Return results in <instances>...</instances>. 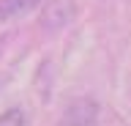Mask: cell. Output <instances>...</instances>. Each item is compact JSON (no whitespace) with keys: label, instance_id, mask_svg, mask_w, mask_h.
I'll use <instances>...</instances> for the list:
<instances>
[{"label":"cell","instance_id":"6da1fadb","mask_svg":"<svg viewBox=\"0 0 131 126\" xmlns=\"http://www.w3.org/2000/svg\"><path fill=\"white\" fill-rule=\"evenodd\" d=\"M55 126H98V104L90 96L74 99L66 104V110L57 115Z\"/></svg>","mask_w":131,"mask_h":126},{"label":"cell","instance_id":"7a4b0ae2","mask_svg":"<svg viewBox=\"0 0 131 126\" xmlns=\"http://www.w3.org/2000/svg\"><path fill=\"white\" fill-rule=\"evenodd\" d=\"M41 0H0V19H16L33 11Z\"/></svg>","mask_w":131,"mask_h":126},{"label":"cell","instance_id":"3957f363","mask_svg":"<svg viewBox=\"0 0 131 126\" xmlns=\"http://www.w3.org/2000/svg\"><path fill=\"white\" fill-rule=\"evenodd\" d=\"M0 126H27L25 121V112L22 110H6V112H0Z\"/></svg>","mask_w":131,"mask_h":126}]
</instances>
